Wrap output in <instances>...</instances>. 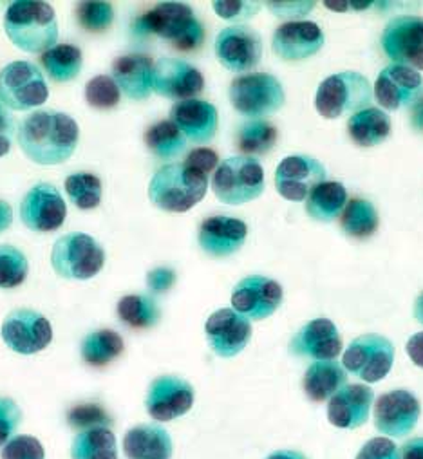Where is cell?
I'll list each match as a JSON object with an SVG mask.
<instances>
[{"label":"cell","instance_id":"cell-1","mask_svg":"<svg viewBox=\"0 0 423 459\" xmlns=\"http://www.w3.org/2000/svg\"><path fill=\"white\" fill-rule=\"evenodd\" d=\"M17 142L24 156L42 167L65 163L78 147L80 127L67 112L35 110L21 122Z\"/></svg>","mask_w":423,"mask_h":459},{"label":"cell","instance_id":"cell-2","mask_svg":"<svg viewBox=\"0 0 423 459\" xmlns=\"http://www.w3.org/2000/svg\"><path fill=\"white\" fill-rule=\"evenodd\" d=\"M4 33L21 51L42 55L58 42V19L49 3L17 0L4 13Z\"/></svg>","mask_w":423,"mask_h":459},{"label":"cell","instance_id":"cell-3","mask_svg":"<svg viewBox=\"0 0 423 459\" xmlns=\"http://www.w3.org/2000/svg\"><path fill=\"white\" fill-rule=\"evenodd\" d=\"M208 192V176L183 163H168L154 172L149 183L151 203L170 213H185Z\"/></svg>","mask_w":423,"mask_h":459},{"label":"cell","instance_id":"cell-4","mask_svg":"<svg viewBox=\"0 0 423 459\" xmlns=\"http://www.w3.org/2000/svg\"><path fill=\"white\" fill-rule=\"evenodd\" d=\"M138 30L170 42L179 51H192L204 40V28L185 3H161L138 19Z\"/></svg>","mask_w":423,"mask_h":459},{"label":"cell","instance_id":"cell-5","mask_svg":"<svg viewBox=\"0 0 423 459\" xmlns=\"http://www.w3.org/2000/svg\"><path fill=\"white\" fill-rule=\"evenodd\" d=\"M369 80L357 71H342L328 76L315 94V108L323 118L337 120L346 114H357L373 101Z\"/></svg>","mask_w":423,"mask_h":459},{"label":"cell","instance_id":"cell-6","mask_svg":"<svg viewBox=\"0 0 423 459\" xmlns=\"http://www.w3.org/2000/svg\"><path fill=\"white\" fill-rule=\"evenodd\" d=\"M49 261L58 277L67 281H89L103 270L105 250L92 236L71 232L55 241Z\"/></svg>","mask_w":423,"mask_h":459},{"label":"cell","instance_id":"cell-7","mask_svg":"<svg viewBox=\"0 0 423 459\" xmlns=\"http://www.w3.org/2000/svg\"><path fill=\"white\" fill-rule=\"evenodd\" d=\"M264 186V169L250 156L227 158L212 176V190L221 203L230 206H239L261 197Z\"/></svg>","mask_w":423,"mask_h":459},{"label":"cell","instance_id":"cell-8","mask_svg":"<svg viewBox=\"0 0 423 459\" xmlns=\"http://www.w3.org/2000/svg\"><path fill=\"white\" fill-rule=\"evenodd\" d=\"M232 107L243 117L261 120L281 110L286 92L279 78L270 73H248L232 80L229 89Z\"/></svg>","mask_w":423,"mask_h":459},{"label":"cell","instance_id":"cell-9","mask_svg":"<svg viewBox=\"0 0 423 459\" xmlns=\"http://www.w3.org/2000/svg\"><path fill=\"white\" fill-rule=\"evenodd\" d=\"M49 87L42 71L26 60L8 64L0 71V103L12 110H30L44 105Z\"/></svg>","mask_w":423,"mask_h":459},{"label":"cell","instance_id":"cell-10","mask_svg":"<svg viewBox=\"0 0 423 459\" xmlns=\"http://www.w3.org/2000/svg\"><path fill=\"white\" fill-rule=\"evenodd\" d=\"M394 364V346L387 336L367 333L357 336L344 353L342 366L353 377L366 384L384 380Z\"/></svg>","mask_w":423,"mask_h":459},{"label":"cell","instance_id":"cell-11","mask_svg":"<svg viewBox=\"0 0 423 459\" xmlns=\"http://www.w3.org/2000/svg\"><path fill=\"white\" fill-rule=\"evenodd\" d=\"M0 336L8 350L30 357L49 348L53 325L42 313L30 307H17L6 315L0 327Z\"/></svg>","mask_w":423,"mask_h":459},{"label":"cell","instance_id":"cell-12","mask_svg":"<svg viewBox=\"0 0 423 459\" xmlns=\"http://www.w3.org/2000/svg\"><path fill=\"white\" fill-rule=\"evenodd\" d=\"M384 53L393 64L423 71V19L398 15L387 22L380 39Z\"/></svg>","mask_w":423,"mask_h":459},{"label":"cell","instance_id":"cell-13","mask_svg":"<svg viewBox=\"0 0 423 459\" xmlns=\"http://www.w3.org/2000/svg\"><path fill=\"white\" fill-rule=\"evenodd\" d=\"M22 224L35 234H51L64 224L67 204L51 183H37L31 186L19 206Z\"/></svg>","mask_w":423,"mask_h":459},{"label":"cell","instance_id":"cell-14","mask_svg":"<svg viewBox=\"0 0 423 459\" xmlns=\"http://www.w3.org/2000/svg\"><path fill=\"white\" fill-rule=\"evenodd\" d=\"M210 350L221 359H234L245 351L252 340V322L232 307L212 313L204 324Z\"/></svg>","mask_w":423,"mask_h":459},{"label":"cell","instance_id":"cell-15","mask_svg":"<svg viewBox=\"0 0 423 459\" xmlns=\"http://www.w3.org/2000/svg\"><path fill=\"white\" fill-rule=\"evenodd\" d=\"M214 53L220 64L232 73L252 71L263 58V39L255 30L236 24L220 31Z\"/></svg>","mask_w":423,"mask_h":459},{"label":"cell","instance_id":"cell-16","mask_svg":"<svg viewBox=\"0 0 423 459\" xmlns=\"http://www.w3.org/2000/svg\"><path fill=\"white\" fill-rule=\"evenodd\" d=\"M282 286L264 275H248L241 279L232 291V309L250 322L270 318L282 304Z\"/></svg>","mask_w":423,"mask_h":459},{"label":"cell","instance_id":"cell-17","mask_svg":"<svg viewBox=\"0 0 423 459\" xmlns=\"http://www.w3.org/2000/svg\"><path fill=\"white\" fill-rule=\"evenodd\" d=\"M373 94L387 110L418 107L423 101V78L410 67L391 64L376 76Z\"/></svg>","mask_w":423,"mask_h":459},{"label":"cell","instance_id":"cell-18","mask_svg":"<svg viewBox=\"0 0 423 459\" xmlns=\"http://www.w3.org/2000/svg\"><path fill=\"white\" fill-rule=\"evenodd\" d=\"M195 393L190 382L176 375H163L151 382L145 409L156 421L167 423L185 416L194 407Z\"/></svg>","mask_w":423,"mask_h":459},{"label":"cell","instance_id":"cell-19","mask_svg":"<svg viewBox=\"0 0 423 459\" xmlns=\"http://www.w3.org/2000/svg\"><path fill=\"white\" fill-rule=\"evenodd\" d=\"M328 178L326 167L311 156L293 154L284 158L275 170L277 192L293 203L306 201L307 195Z\"/></svg>","mask_w":423,"mask_h":459},{"label":"cell","instance_id":"cell-20","mask_svg":"<svg viewBox=\"0 0 423 459\" xmlns=\"http://www.w3.org/2000/svg\"><path fill=\"white\" fill-rule=\"evenodd\" d=\"M421 414L418 398L407 389H394L382 394L375 403V427L393 437H403L414 430Z\"/></svg>","mask_w":423,"mask_h":459},{"label":"cell","instance_id":"cell-21","mask_svg":"<svg viewBox=\"0 0 423 459\" xmlns=\"http://www.w3.org/2000/svg\"><path fill=\"white\" fill-rule=\"evenodd\" d=\"M204 89V78L197 67L181 58H160L154 62L152 91L168 100H190Z\"/></svg>","mask_w":423,"mask_h":459},{"label":"cell","instance_id":"cell-22","mask_svg":"<svg viewBox=\"0 0 423 459\" xmlns=\"http://www.w3.org/2000/svg\"><path fill=\"white\" fill-rule=\"evenodd\" d=\"M342 336L330 318H315L304 324L291 338L289 351L315 360H335L342 353Z\"/></svg>","mask_w":423,"mask_h":459},{"label":"cell","instance_id":"cell-23","mask_svg":"<svg viewBox=\"0 0 423 459\" xmlns=\"http://www.w3.org/2000/svg\"><path fill=\"white\" fill-rule=\"evenodd\" d=\"M248 238L245 221L229 215L206 217L197 230L199 248L212 257H229L237 254Z\"/></svg>","mask_w":423,"mask_h":459},{"label":"cell","instance_id":"cell-24","mask_svg":"<svg viewBox=\"0 0 423 459\" xmlns=\"http://www.w3.org/2000/svg\"><path fill=\"white\" fill-rule=\"evenodd\" d=\"M324 33L319 24L289 21L279 26L272 39L273 53L286 62L306 60L324 48Z\"/></svg>","mask_w":423,"mask_h":459},{"label":"cell","instance_id":"cell-25","mask_svg":"<svg viewBox=\"0 0 423 459\" xmlns=\"http://www.w3.org/2000/svg\"><path fill=\"white\" fill-rule=\"evenodd\" d=\"M170 122L186 140L194 143H206L218 133L220 112L216 105L206 100L190 98L172 105Z\"/></svg>","mask_w":423,"mask_h":459},{"label":"cell","instance_id":"cell-26","mask_svg":"<svg viewBox=\"0 0 423 459\" xmlns=\"http://www.w3.org/2000/svg\"><path fill=\"white\" fill-rule=\"evenodd\" d=\"M375 400L371 387L362 384L344 385L330 398L328 420L339 429H358L369 420V411Z\"/></svg>","mask_w":423,"mask_h":459},{"label":"cell","instance_id":"cell-27","mask_svg":"<svg viewBox=\"0 0 423 459\" xmlns=\"http://www.w3.org/2000/svg\"><path fill=\"white\" fill-rule=\"evenodd\" d=\"M154 60L142 53L122 55L113 62V78L131 100H147L152 91Z\"/></svg>","mask_w":423,"mask_h":459},{"label":"cell","instance_id":"cell-28","mask_svg":"<svg viewBox=\"0 0 423 459\" xmlns=\"http://www.w3.org/2000/svg\"><path fill=\"white\" fill-rule=\"evenodd\" d=\"M127 459H170L174 443L168 430L158 423H140L124 436Z\"/></svg>","mask_w":423,"mask_h":459},{"label":"cell","instance_id":"cell-29","mask_svg":"<svg viewBox=\"0 0 423 459\" xmlns=\"http://www.w3.org/2000/svg\"><path fill=\"white\" fill-rule=\"evenodd\" d=\"M346 380V369L337 360H315L304 373L302 389L311 402L321 403L339 393Z\"/></svg>","mask_w":423,"mask_h":459},{"label":"cell","instance_id":"cell-30","mask_svg":"<svg viewBox=\"0 0 423 459\" xmlns=\"http://www.w3.org/2000/svg\"><path fill=\"white\" fill-rule=\"evenodd\" d=\"M391 133V118L382 108L367 107L348 120L350 138L364 149L376 147L387 140Z\"/></svg>","mask_w":423,"mask_h":459},{"label":"cell","instance_id":"cell-31","mask_svg":"<svg viewBox=\"0 0 423 459\" xmlns=\"http://www.w3.org/2000/svg\"><path fill=\"white\" fill-rule=\"evenodd\" d=\"M125 350L124 338L113 329H96L83 336L80 357L92 368H103L117 360Z\"/></svg>","mask_w":423,"mask_h":459},{"label":"cell","instance_id":"cell-32","mask_svg":"<svg viewBox=\"0 0 423 459\" xmlns=\"http://www.w3.org/2000/svg\"><path fill=\"white\" fill-rule=\"evenodd\" d=\"M346 204V186L337 181H324L307 195L306 213L319 222H332L342 215Z\"/></svg>","mask_w":423,"mask_h":459},{"label":"cell","instance_id":"cell-33","mask_svg":"<svg viewBox=\"0 0 423 459\" xmlns=\"http://www.w3.org/2000/svg\"><path fill=\"white\" fill-rule=\"evenodd\" d=\"M71 459H118L115 432L109 427L80 430L71 445Z\"/></svg>","mask_w":423,"mask_h":459},{"label":"cell","instance_id":"cell-34","mask_svg":"<svg viewBox=\"0 0 423 459\" xmlns=\"http://www.w3.org/2000/svg\"><path fill=\"white\" fill-rule=\"evenodd\" d=\"M40 64L53 82L67 83L80 76L83 67V55L80 48L73 44H56L49 51L42 53Z\"/></svg>","mask_w":423,"mask_h":459},{"label":"cell","instance_id":"cell-35","mask_svg":"<svg viewBox=\"0 0 423 459\" xmlns=\"http://www.w3.org/2000/svg\"><path fill=\"white\" fill-rule=\"evenodd\" d=\"M380 224V217L376 208L371 201L355 197L348 201L342 215H341V226L344 234L353 239H366L376 232Z\"/></svg>","mask_w":423,"mask_h":459},{"label":"cell","instance_id":"cell-36","mask_svg":"<svg viewBox=\"0 0 423 459\" xmlns=\"http://www.w3.org/2000/svg\"><path fill=\"white\" fill-rule=\"evenodd\" d=\"M118 318L133 329H149L160 322L161 311L158 302L149 295H125L117 306Z\"/></svg>","mask_w":423,"mask_h":459},{"label":"cell","instance_id":"cell-37","mask_svg":"<svg viewBox=\"0 0 423 459\" xmlns=\"http://www.w3.org/2000/svg\"><path fill=\"white\" fill-rule=\"evenodd\" d=\"M145 145L156 158L172 160L185 151L186 138L170 120H163L147 129Z\"/></svg>","mask_w":423,"mask_h":459},{"label":"cell","instance_id":"cell-38","mask_svg":"<svg viewBox=\"0 0 423 459\" xmlns=\"http://www.w3.org/2000/svg\"><path fill=\"white\" fill-rule=\"evenodd\" d=\"M64 190L78 210H94L101 204L103 185L92 172L69 174L64 181Z\"/></svg>","mask_w":423,"mask_h":459},{"label":"cell","instance_id":"cell-39","mask_svg":"<svg viewBox=\"0 0 423 459\" xmlns=\"http://www.w3.org/2000/svg\"><path fill=\"white\" fill-rule=\"evenodd\" d=\"M277 129L266 120H252L241 126L237 133V147L246 156H263L277 143Z\"/></svg>","mask_w":423,"mask_h":459},{"label":"cell","instance_id":"cell-40","mask_svg":"<svg viewBox=\"0 0 423 459\" xmlns=\"http://www.w3.org/2000/svg\"><path fill=\"white\" fill-rule=\"evenodd\" d=\"M30 275V259L13 245H0V290H15Z\"/></svg>","mask_w":423,"mask_h":459},{"label":"cell","instance_id":"cell-41","mask_svg":"<svg viewBox=\"0 0 423 459\" xmlns=\"http://www.w3.org/2000/svg\"><path fill=\"white\" fill-rule=\"evenodd\" d=\"M85 101L98 110H111L120 105L122 91L113 76L109 74H98L91 78L83 91Z\"/></svg>","mask_w":423,"mask_h":459},{"label":"cell","instance_id":"cell-42","mask_svg":"<svg viewBox=\"0 0 423 459\" xmlns=\"http://www.w3.org/2000/svg\"><path fill=\"white\" fill-rule=\"evenodd\" d=\"M74 13L80 28L89 33L108 31L117 19V12L111 3H78Z\"/></svg>","mask_w":423,"mask_h":459},{"label":"cell","instance_id":"cell-43","mask_svg":"<svg viewBox=\"0 0 423 459\" xmlns=\"http://www.w3.org/2000/svg\"><path fill=\"white\" fill-rule=\"evenodd\" d=\"M0 459H46V448L35 436L17 434L0 450Z\"/></svg>","mask_w":423,"mask_h":459},{"label":"cell","instance_id":"cell-44","mask_svg":"<svg viewBox=\"0 0 423 459\" xmlns=\"http://www.w3.org/2000/svg\"><path fill=\"white\" fill-rule=\"evenodd\" d=\"M216 15L229 22H246L254 19L263 8L261 3H252V0H221V3L212 4Z\"/></svg>","mask_w":423,"mask_h":459},{"label":"cell","instance_id":"cell-45","mask_svg":"<svg viewBox=\"0 0 423 459\" xmlns=\"http://www.w3.org/2000/svg\"><path fill=\"white\" fill-rule=\"evenodd\" d=\"M22 423V409L13 398L0 396V446H4Z\"/></svg>","mask_w":423,"mask_h":459},{"label":"cell","instance_id":"cell-46","mask_svg":"<svg viewBox=\"0 0 423 459\" xmlns=\"http://www.w3.org/2000/svg\"><path fill=\"white\" fill-rule=\"evenodd\" d=\"M69 423L76 429L87 430V429H94V427H109L111 420L109 416L105 414V411L98 405H76L69 411Z\"/></svg>","mask_w":423,"mask_h":459},{"label":"cell","instance_id":"cell-47","mask_svg":"<svg viewBox=\"0 0 423 459\" xmlns=\"http://www.w3.org/2000/svg\"><path fill=\"white\" fill-rule=\"evenodd\" d=\"M355 459H401L400 448L389 437H373L362 445Z\"/></svg>","mask_w":423,"mask_h":459},{"label":"cell","instance_id":"cell-48","mask_svg":"<svg viewBox=\"0 0 423 459\" xmlns=\"http://www.w3.org/2000/svg\"><path fill=\"white\" fill-rule=\"evenodd\" d=\"M185 163L190 165L192 169L199 170L201 174L210 176L212 172H216V169L220 167V156H218L216 151L206 149V147H199V149H194L186 156Z\"/></svg>","mask_w":423,"mask_h":459},{"label":"cell","instance_id":"cell-49","mask_svg":"<svg viewBox=\"0 0 423 459\" xmlns=\"http://www.w3.org/2000/svg\"><path fill=\"white\" fill-rule=\"evenodd\" d=\"M15 136V118L6 110V107L0 103V158L10 154Z\"/></svg>","mask_w":423,"mask_h":459},{"label":"cell","instance_id":"cell-50","mask_svg":"<svg viewBox=\"0 0 423 459\" xmlns=\"http://www.w3.org/2000/svg\"><path fill=\"white\" fill-rule=\"evenodd\" d=\"M176 284V272L167 268V266H160L154 268L147 273V286L151 288V291L154 293H165L168 291L172 286Z\"/></svg>","mask_w":423,"mask_h":459},{"label":"cell","instance_id":"cell-51","mask_svg":"<svg viewBox=\"0 0 423 459\" xmlns=\"http://www.w3.org/2000/svg\"><path fill=\"white\" fill-rule=\"evenodd\" d=\"M266 8L281 19H293V17H304L313 8L315 3H268Z\"/></svg>","mask_w":423,"mask_h":459},{"label":"cell","instance_id":"cell-52","mask_svg":"<svg viewBox=\"0 0 423 459\" xmlns=\"http://www.w3.org/2000/svg\"><path fill=\"white\" fill-rule=\"evenodd\" d=\"M405 353L412 360L414 366L423 369V331L412 334L405 343Z\"/></svg>","mask_w":423,"mask_h":459},{"label":"cell","instance_id":"cell-53","mask_svg":"<svg viewBox=\"0 0 423 459\" xmlns=\"http://www.w3.org/2000/svg\"><path fill=\"white\" fill-rule=\"evenodd\" d=\"M401 459H423V437H410L400 446Z\"/></svg>","mask_w":423,"mask_h":459},{"label":"cell","instance_id":"cell-54","mask_svg":"<svg viewBox=\"0 0 423 459\" xmlns=\"http://www.w3.org/2000/svg\"><path fill=\"white\" fill-rule=\"evenodd\" d=\"M13 222V210L10 203L0 199V234H4Z\"/></svg>","mask_w":423,"mask_h":459},{"label":"cell","instance_id":"cell-55","mask_svg":"<svg viewBox=\"0 0 423 459\" xmlns=\"http://www.w3.org/2000/svg\"><path fill=\"white\" fill-rule=\"evenodd\" d=\"M266 459H307L302 452L298 450H291V448H282V450H275L272 452Z\"/></svg>","mask_w":423,"mask_h":459},{"label":"cell","instance_id":"cell-56","mask_svg":"<svg viewBox=\"0 0 423 459\" xmlns=\"http://www.w3.org/2000/svg\"><path fill=\"white\" fill-rule=\"evenodd\" d=\"M412 315L416 318V322H419L423 325V291L416 297L414 300V307H412Z\"/></svg>","mask_w":423,"mask_h":459},{"label":"cell","instance_id":"cell-57","mask_svg":"<svg viewBox=\"0 0 423 459\" xmlns=\"http://www.w3.org/2000/svg\"><path fill=\"white\" fill-rule=\"evenodd\" d=\"M414 126L423 129V105L418 108V112L414 114Z\"/></svg>","mask_w":423,"mask_h":459}]
</instances>
